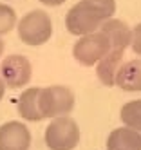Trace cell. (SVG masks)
Wrapping results in <instances>:
<instances>
[{"label":"cell","mask_w":141,"mask_h":150,"mask_svg":"<svg viewBox=\"0 0 141 150\" xmlns=\"http://www.w3.org/2000/svg\"><path fill=\"white\" fill-rule=\"evenodd\" d=\"M116 13V0H80L65 15V27L74 36L96 33Z\"/></svg>","instance_id":"1"},{"label":"cell","mask_w":141,"mask_h":150,"mask_svg":"<svg viewBox=\"0 0 141 150\" xmlns=\"http://www.w3.org/2000/svg\"><path fill=\"white\" fill-rule=\"evenodd\" d=\"M74 92L65 85H49L38 89V112L42 120L67 116L74 109Z\"/></svg>","instance_id":"2"},{"label":"cell","mask_w":141,"mask_h":150,"mask_svg":"<svg viewBox=\"0 0 141 150\" xmlns=\"http://www.w3.org/2000/svg\"><path fill=\"white\" fill-rule=\"evenodd\" d=\"M52 35L51 16L42 9H33L26 13L18 22V36L29 47L43 45Z\"/></svg>","instance_id":"3"},{"label":"cell","mask_w":141,"mask_h":150,"mask_svg":"<svg viewBox=\"0 0 141 150\" xmlns=\"http://www.w3.org/2000/svg\"><path fill=\"white\" fill-rule=\"evenodd\" d=\"M49 150H74L80 143V127L69 116L54 117L43 134Z\"/></svg>","instance_id":"4"},{"label":"cell","mask_w":141,"mask_h":150,"mask_svg":"<svg viewBox=\"0 0 141 150\" xmlns=\"http://www.w3.org/2000/svg\"><path fill=\"white\" fill-rule=\"evenodd\" d=\"M112 49V42L101 29H98L96 33L80 36V40L72 47V56L74 60L85 67L96 65L100 60L107 56V52Z\"/></svg>","instance_id":"5"},{"label":"cell","mask_w":141,"mask_h":150,"mask_svg":"<svg viewBox=\"0 0 141 150\" xmlns=\"http://www.w3.org/2000/svg\"><path fill=\"white\" fill-rule=\"evenodd\" d=\"M33 76L31 62L24 54H9L0 63V78L4 80L6 87L22 89L29 83Z\"/></svg>","instance_id":"6"},{"label":"cell","mask_w":141,"mask_h":150,"mask_svg":"<svg viewBox=\"0 0 141 150\" xmlns=\"http://www.w3.org/2000/svg\"><path fill=\"white\" fill-rule=\"evenodd\" d=\"M31 132L22 121H7L0 125V150H29Z\"/></svg>","instance_id":"7"},{"label":"cell","mask_w":141,"mask_h":150,"mask_svg":"<svg viewBox=\"0 0 141 150\" xmlns=\"http://www.w3.org/2000/svg\"><path fill=\"white\" fill-rule=\"evenodd\" d=\"M123 54H125V47H116L107 52V56L96 63V76L105 87H114L116 85V74L119 67L123 65Z\"/></svg>","instance_id":"8"},{"label":"cell","mask_w":141,"mask_h":150,"mask_svg":"<svg viewBox=\"0 0 141 150\" xmlns=\"http://www.w3.org/2000/svg\"><path fill=\"white\" fill-rule=\"evenodd\" d=\"M107 150H141V132L119 127L108 134Z\"/></svg>","instance_id":"9"},{"label":"cell","mask_w":141,"mask_h":150,"mask_svg":"<svg viewBox=\"0 0 141 150\" xmlns=\"http://www.w3.org/2000/svg\"><path fill=\"white\" fill-rule=\"evenodd\" d=\"M116 85L125 92H141V60H130L119 67Z\"/></svg>","instance_id":"10"},{"label":"cell","mask_w":141,"mask_h":150,"mask_svg":"<svg viewBox=\"0 0 141 150\" xmlns=\"http://www.w3.org/2000/svg\"><path fill=\"white\" fill-rule=\"evenodd\" d=\"M38 89L40 87H27L16 98V109L22 120H27L33 123L42 121V116L38 112Z\"/></svg>","instance_id":"11"},{"label":"cell","mask_w":141,"mask_h":150,"mask_svg":"<svg viewBox=\"0 0 141 150\" xmlns=\"http://www.w3.org/2000/svg\"><path fill=\"white\" fill-rule=\"evenodd\" d=\"M119 117L125 127L141 132V100H132L121 107Z\"/></svg>","instance_id":"12"},{"label":"cell","mask_w":141,"mask_h":150,"mask_svg":"<svg viewBox=\"0 0 141 150\" xmlns=\"http://www.w3.org/2000/svg\"><path fill=\"white\" fill-rule=\"evenodd\" d=\"M16 25V13L7 4H0V36L7 35Z\"/></svg>","instance_id":"13"},{"label":"cell","mask_w":141,"mask_h":150,"mask_svg":"<svg viewBox=\"0 0 141 150\" xmlns=\"http://www.w3.org/2000/svg\"><path fill=\"white\" fill-rule=\"evenodd\" d=\"M132 51L136 52L137 56H141V24H137L132 29Z\"/></svg>","instance_id":"14"},{"label":"cell","mask_w":141,"mask_h":150,"mask_svg":"<svg viewBox=\"0 0 141 150\" xmlns=\"http://www.w3.org/2000/svg\"><path fill=\"white\" fill-rule=\"evenodd\" d=\"M43 6H49V7H56V6H62L65 4V0H40Z\"/></svg>","instance_id":"15"},{"label":"cell","mask_w":141,"mask_h":150,"mask_svg":"<svg viewBox=\"0 0 141 150\" xmlns=\"http://www.w3.org/2000/svg\"><path fill=\"white\" fill-rule=\"evenodd\" d=\"M4 94H6V83H4V80H2V78H0V101H2Z\"/></svg>","instance_id":"16"},{"label":"cell","mask_w":141,"mask_h":150,"mask_svg":"<svg viewBox=\"0 0 141 150\" xmlns=\"http://www.w3.org/2000/svg\"><path fill=\"white\" fill-rule=\"evenodd\" d=\"M4 49H6V44H4V40L0 38V56L4 54Z\"/></svg>","instance_id":"17"}]
</instances>
